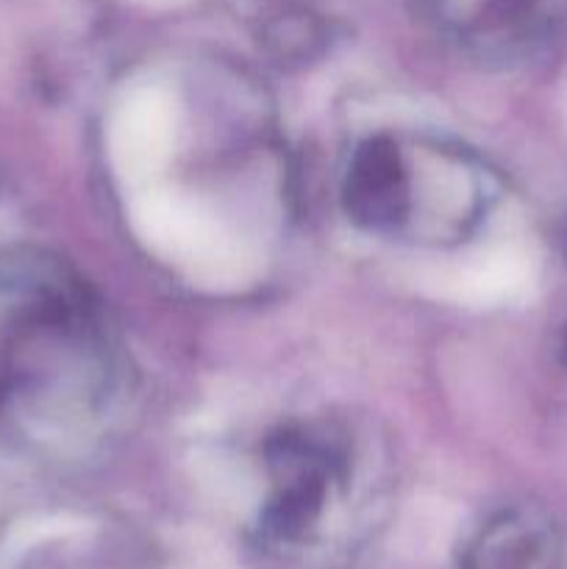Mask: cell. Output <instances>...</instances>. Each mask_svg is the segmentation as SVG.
I'll return each mask as SVG.
<instances>
[{
	"label": "cell",
	"instance_id": "6da1fadb",
	"mask_svg": "<svg viewBox=\"0 0 567 569\" xmlns=\"http://www.w3.org/2000/svg\"><path fill=\"white\" fill-rule=\"evenodd\" d=\"M276 492L267 503L265 528L281 542L306 537L326 509L328 483L339 461L331 450L298 428H284L267 442Z\"/></svg>",
	"mask_w": 567,
	"mask_h": 569
},
{
	"label": "cell",
	"instance_id": "7a4b0ae2",
	"mask_svg": "<svg viewBox=\"0 0 567 569\" xmlns=\"http://www.w3.org/2000/svg\"><path fill=\"white\" fill-rule=\"evenodd\" d=\"M345 214L367 231L395 233L415 214V178L400 144L387 133L365 139L342 183Z\"/></svg>",
	"mask_w": 567,
	"mask_h": 569
},
{
	"label": "cell",
	"instance_id": "3957f363",
	"mask_svg": "<svg viewBox=\"0 0 567 569\" xmlns=\"http://www.w3.org/2000/svg\"><path fill=\"white\" fill-rule=\"evenodd\" d=\"M461 569H561L559 531L545 511L511 506L478 528Z\"/></svg>",
	"mask_w": 567,
	"mask_h": 569
}]
</instances>
